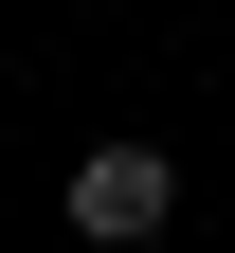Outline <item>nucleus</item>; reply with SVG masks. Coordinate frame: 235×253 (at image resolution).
Returning a JSON list of instances; mask_svg holds the SVG:
<instances>
[{"label": "nucleus", "mask_w": 235, "mask_h": 253, "mask_svg": "<svg viewBox=\"0 0 235 253\" xmlns=\"http://www.w3.org/2000/svg\"><path fill=\"white\" fill-rule=\"evenodd\" d=\"M163 199H181V163H163V145H91V163H73V235H91V253L163 235Z\"/></svg>", "instance_id": "nucleus-1"}]
</instances>
